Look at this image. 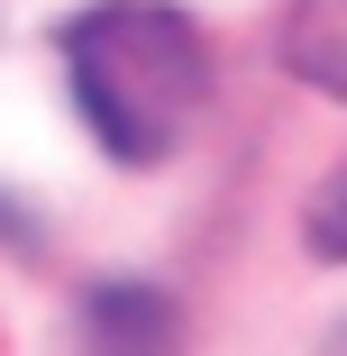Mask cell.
I'll list each match as a JSON object with an SVG mask.
<instances>
[{"instance_id": "6da1fadb", "label": "cell", "mask_w": 347, "mask_h": 356, "mask_svg": "<svg viewBox=\"0 0 347 356\" xmlns=\"http://www.w3.org/2000/svg\"><path fill=\"white\" fill-rule=\"evenodd\" d=\"M64 74H74V110L119 165H165L174 137L211 101V55H201L192 19L165 0H101L64 28Z\"/></svg>"}, {"instance_id": "7a4b0ae2", "label": "cell", "mask_w": 347, "mask_h": 356, "mask_svg": "<svg viewBox=\"0 0 347 356\" xmlns=\"http://www.w3.org/2000/svg\"><path fill=\"white\" fill-rule=\"evenodd\" d=\"M83 356H174V302L147 283H101L83 302Z\"/></svg>"}, {"instance_id": "3957f363", "label": "cell", "mask_w": 347, "mask_h": 356, "mask_svg": "<svg viewBox=\"0 0 347 356\" xmlns=\"http://www.w3.org/2000/svg\"><path fill=\"white\" fill-rule=\"evenodd\" d=\"M293 64L311 83L347 92V0H302V19H293Z\"/></svg>"}, {"instance_id": "277c9868", "label": "cell", "mask_w": 347, "mask_h": 356, "mask_svg": "<svg viewBox=\"0 0 347 356\" xmlns=\"http://www.w3.org/2000/svg\"><path fill=\"white\" fill-rule=\"evenodd\" d=\"M311 256H329V265H347V165H338V183H320V201H311Z\"/></svg>"}, {"instance_id": "5b68a950", "label": "cell", "mask_w": 347, "mask_h": 356, "mask_svg": "<svg viewBox=\"0 0 347 356\" xmlns=\"http://www.w3.org/2000/svg\"><path fill=\"white\" fill-rule=\"evenodd\" d=\"M329 356H347V329H338V338H329Z\"/></svg>"}]
</instances>
